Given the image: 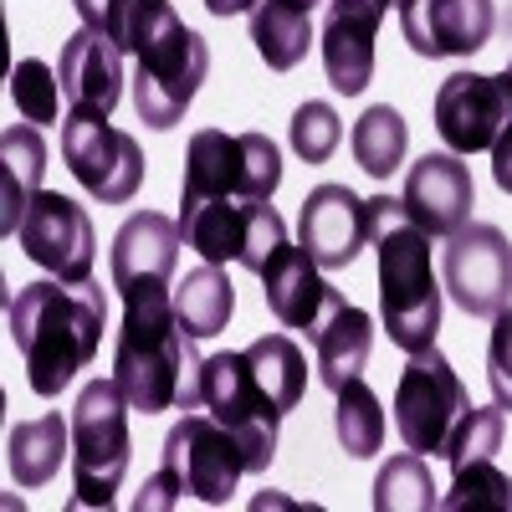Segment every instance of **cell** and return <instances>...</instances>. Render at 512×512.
I'll return each mask as SVG.
<instances>
[{
  "label": "cell",
  "instance_id": "6da1fadb",
  "mask_svg": "<svg viewBox=\"0 0 512 512\" xmlns=\"http://www.w3.org/2000/svg\"><path fill=\"white\" fill-rule=\"evenodd\" d=\"M108 303L103 287L88 282H26L11 297V338L26 359V384L41 400H57L103 349Z\"/></svg>",
  "mask_w": 512,
  "mask_h": 512
},
{
  "label": "cell",
  "instance_id": "7a4b0ae2",
  "mask_svg": "<svg viewBox=\"0 0 512 512\" xmlns=\"http://www.w3.org/2000/svg\"><path fill=\"white\" fill-rule=\"evenodd\" d=\"M200 369L195 338L185 333L175 313V292H154L123 303V323L113 338V379L128 395V405L159 415V410H195L200 395Z\"/></svg>",
  "mask_w": 512,
  "mask_h": 512
},
{
  "label": "cell",
  "instance_id": "3957f363",
  "mask_svg": "<svg viewBox=\"0 0 512 512\" xmlns=\"http://www.w3.org/2000/svg\"><path fill=\"white\" fill-rule=\"evenodd\" d=\"M369 246L379 256V318L390 344L420 354L441 333V277L425 236L395 195H369Z\"/></svg>",
  "mask_w": 512,
  "mask_h": 512
},
{
  "label": "cell",
  "instance_id": "277c9868",
  "mask_svg": "<svg viewBox=\"0 0 512 512\" xmlns=\"http://www.w3.org/2000/svg\"><path fill=\"white\" fill-rule=\"evenodd\" d=\"M246 472L251 466H246L241 441L226 431L216 415H185L175 431L164 436V461H159V472L149 477V487L134 497V507L139 512L175 507L185 492L210 502V507H226Z\"/></svg>",
  "mask_w": 512,
  "mask_h": 512
},
{
  "label": "cell",
  "instance_id": "5b68a950",
  "mask_svg": "<svg viewBox=\"0 0 512 512\" xmlns=\"http://www.w3.org/2000/svg\"><path fill=\"white\" fill-rule=\"evenodd\" d=\"M128 395L118 379H88L72 405V502L77 507H108L123 487V472L134 461L128 441Z\"/></svg>",
  "mask_w": 512,
  "mask_h": 512
},
{
  "label": "cell",
  "instance_id": "8992f818",
  "mask_svg": "<svg viewBox=\"0 0 512 512\" xmlns=\"http://www.w3.org/2000/svg\"><path fill=\"white\" fill-rule=\"evenodd\" d=\"M205 77H210V41L169 11L139 47V67H134L139 123L154 128V134H169L190 113Z\"/></svg>",
  "mask_w": 512,
  "mask_h": 512
},
{
  "label": "cell",
  "instance_id": "52a82bcc",
  "mask_svg": "<svg viewBox=\"0 0 512 512\" xmlns=\"http://www.w3.org/2000/svg\"><path fill=\"white\" fill-rule=\"evenodd\" d=\"M282 185V154L267 134H226L200 128L190 134L180 200H272Z\"/></svg>",
  "mask_w": 512,
  "mask_h": 512
},
{
  "label": "cell",
  "instance_id": "ba28073f",
  "mask_svg": "<svg viewBox=\"0 0 512 512\" xmlns=\"http://www.w3.org/2000/svg\"><path fill=\"white\" fill-rule=\"evenodd\" d=\"M180 236L210 267L241 262L246 272H262L272 251L287 246L272 200H180Z\"/></svg>",
  "mask_w": 512,
  "mask_h": 512
},
{
  "label": "cell",
  "instance_id": "9c48e42d",
  "mask_svg": "<svg viewBox=\"0 0 512 512\" xmlns=\"http://www.w3.org/2000/svg\"><path fill=\"white\" fill-rule=\"evenodd\" d=\"M466 410H472V395H466L451 359L436 344L410 354V364L400 369V384H395V431H400L405 451L441 456Z\"/></svg>",
  "mask_w": 512,
  "mask_h": 512
},
{
  "label": "cell",
  "instance_id": "30bf717a",
  "mask_svg": "<svg viewBox=\"0 0 512 512\" xmlns=\"http://www.w3.org/2000/svg\"><path fill=\"white\" fill-rule=\"evenodd\" d=\"M200 395H205V410L241 441L251 472H267L277 456V436H282V405L251 374L246 349L241 354H210L200 369Z\"/></svg>",
  "mask_w": 512,
  "mask_h": 512
},
{
  "label": "cell",
  "instance_id": "8fae6325",
  "mask_svg": "<svg viewBox=\"0 0 512 512\" xmlns=\"http://www.w3.org/2000/svg\"><path fill=\"white\" fill-rule=\"evenodd\" d=\"M62 159L72 169V180L103 205H128L144 190V149L134 134L108 123V113H67L62 123Z\"/></svg>",
  "mask_w": 512,
  "mask_h": 512
},
{
  "label": "cell",
  "instance_id": "7c38bea8",
  "mask_svg": "<svg viewBox=\"0 0 512 512\" xmlns=\"http://www.w3.org/2000/svg\"><path fill=\"white\" fill-rule=\"evenodd\" d=\"M441 282L466 318H497L512 303V241L492 221H466L446 236Z\"/></svg>",
  "mask_w": 512,
  "mask_h": 512
},
{
  "label": "cell",
  "instance_id": "4fadbf2b",
  "mask_svg": "<svg viewBox=\"0 0 512 512\" xmlns=\"http://www.w3.org/2000/svg\"><path fill=\"white\" fill-rule=\"evenodd\" d=\"M21 251L41 272H52L62 282H88L93 277V256H98V236H93V221L72 195H57V190H41L26 210V221L16 231Z\"/></svg>",
  "mask_w": 512,
  "mask_h": 512
},
{
  "label": "cell",
  "instance_id": "5bb4252c",
  "mask_svg": "<svg viewBox=\"0 0 512 512\" xmlns=\"http://www.w3.org/2000/svg\"><path fill=\"white\" fill-rule=\"evenodd\" d=\"M436 134L451 154H482L497 144V134L507 128L512 108H507V88L502 77L487 72H451L436 88Z\"/></svg>",
  "mask_w": 512,
  "mask_h": 512
},
{
  "label": "cell",
  "instance_id": "9a60e30c",
  "mask_svg": "<svg viewBox=\"0 0 512 512\" xmlns=\"http://www.w3.org/2000/svg\"><path fill=\"white\" fill-rule=\"evenodd\" d=\"M180 221L159 216V210H139V216H128L113 236V287L123 303H134V297H154V292H169L175 282V267H180Z\"/></svg>",
  "mask_w": 512,
  "mask_h": 512
},
{
  "label": "cell",
  "instance_id": "2e32d148",
  "mask_svg": "<svg viewBox=\"0 0 512 512\" xmlns=\"http://www.w3.org/2000/svg\"><path fill=\"white\" fill-rule=\"evenodd\" d=\"M492 0H400V31L415 57H472L492 41Z\"/></svg>",
  "mask_w": 512,
  "mask_h": 512
},
{
  "label": "cell",
  "instance_id": "e0dca14e",
  "mask_svg": "<svg viewBox=\"0 0 512 512\" xmlns=\"http://www.w3.org/2000/svg\"><path fill=\"white\" fill-rule=\"evenodd\" d=\"M405 216L425 231V236H451L472 221V205H477V185H472V169L461 164V154L441 149V154H420L405 175L400 190Z\"/></svg>",
  "mask_w": 512,
  "mask_h": 512
},
{
  "label": "cell",
  "instance_id": "ac0fdd59",
  "mask_svg": "<svg viewBox=\"0 0 512 512\" xmlns=\"http://www.w3.org/2000/svg\"><path fill=\"white\" fill-rule=\"evenodd\" d=\"M262 277V297H267V308L282 328H297V333H318L338 308H344V292L328 287L318 262L308 256V246H277L272 251V262L256 272Z\"/></svg>",
  "mask_w": 512,
  "mask_h": 512
},
{
  "label": "cell",
  "instance_id": "d6986e66",
  "mask_svg": "<svg viewBox=\"0 0 512 512\" xmlns=\"http://www.w3.org/2000/svg\"><path fill=\"white\" fill-rule=\"evenodd\" d=\"M384 6L379 0H328L323 6V72L333 82V93L359 98L374 77V41H379Z\"/></svg>",
  "mask_w": 512,
  "mask_h": 512
},
{
  "label": "cell",
  "instance_id": "ffe728a7",
  "mask_svg": "<svg viewBox=\"0 0 512 512\" xmlns=\"http://www.w3.org/2000/svg\"><path fill=\"white\" fill-rule=\"evenodd\" d=\"M308 256L318 267L338 272L369 246V200H359L349 185H318L303 200V221H297Z\"/></svg>",
  "mask_w": 512,
  "mask_h": 512
},
{
  "label": "cell",
  "instance_id": "44dd1931",
  "mask_svg": "<svg viewBox=\"0 0 512 512\" xmlns=\"http://www.w3.org/2000/svg\"><path fill=\"white\" fill-rule=\"evenodd\" d=\"M62 98L77 113H113L123 98V47L93 26H77L57 57Z\"/></svg>",
  "mask_w": 512,
  "mask_h": 512
},
{
  "label": "cell",
  "instance_id": "7402d4cb",
  "mask_svg": "<svg viewBox=\"0 0 512 512\" xmlns=\"http://www.w3.org/2000/svg\"><path fill=\"white\" fill-rule=\"evenodd\" d=\"M41 175H47V144H41L36 123L31 128H6L0 134V226H6V236L21 231L31 200L41 195Z\"/></svg>",
  "mask_w": 512,
  "mask_h": 512
},
{
  "label": "cell",
  "instance_id": "603a6c76",
  "mask_svg": "<svg viewBox=\"0 0 512 512\" xmlns=\"http://www.w3.org/2000/svg\"><path fill=\"white\" fill-rule=\"evenodd\" d=\"M313 354H318V384L323 390H344L349 379H359L364 374V364H369V349H374V318L364 313V308H354V303H344L338 308L313 338Z\"/></svg>",
  "mask_w": 512,
  "mask_h": 512
},
{
  "label": "cell",
  "instance_id": "cb8c5ba5",
  "mask_svg": "<svg viewBox=\"0 0 512 512\" xmlns=\"http://www.w3.org/2000/svg\"><path fill=\"white\" fill-rule=\"evenodd\" d=\"M67 451H72V420H62L57 410L36 415V420H21L11 431V441H6V461H11L16 487H26V492L47 487L62 472Z\"/></svg>",
  "mask_w": 512,
  "mask_h": 512
},
{
  "label": "cell",
  "instance_id": "d4e9b609",
  "mask_svg": "<svg viewBox=\"0 0 512 512\" xmlns=\"http://www.w3.org/2000/svg\"><path fill=\"white\" fill-rule=\"evenodd\" d=\"M251 41H256V52H262V62L272 72H292L297 62L308 57V47L318 36H313V16L308 11L287 6V0H256Z\"/></svg>",
  "mask_w": 512,
  "mask_h": 512
},
{
  "label": "cell",
  "instance_id": "484cf974",
  "mask_svg": "<svg viewBox=\"0 0 512 512\" xmlns=\"http://www.w3.org/2000/svg\"><path fill=\"white\" fill-rule=\"evenodd\" d=\"M175 313H180V323H185V333L190 338H216V333H226V323H231V313H236V287H231V277L221 272V267H195V272H185V282L175 287Z\"/></svg>",
  "mask_w": 512,
  "mask_h": 512
},
{
  "label": "cell",
  "instance_id": "4316f807",
  "mask_svg": "<svg viewBox=\"0 0 512 512\" xmlns=\"http://www.w3.org/2000/svg\"><path fill=\"white\" fill-rule=\"evenodd\" d=\"M349 149L359 159V169L369 180H390L395 169L405 164V149H410V123L400 118V108L390 103H374L349 134Z\"/></svg>",
  "mask_w": 512,
  "mask_h": 512
},
{
  "label": "cell",
  "instance_id": "83f0119b",
  "mask_svg": "<svg viewBox=\"0 0 512 512\" xmlns=\"http://www.w3.org/2000/svg\"><path fill=\"white\" fill-rule=\"evenodd\" d=\"M246 364H251L256 379H262V390L282 405V415L297 410V400H303V390H308V354L297 349L287 333L251 338V344H246Z\"/></svg>",
  "mask_w": 512,
  "mask_h": 512
},
{
  "label": "cell",
  "instance_id": "f1b7e54d",
  "mask_svg": "<svg viewBox=\"0 0 512 512\" xmlns=\"http://www.w3.org/2000/svg\"><path fill=\"white\" fill-rule=\"evenodd\" d=\"M77 6V16H82V26H93V31H103L108 41H118L123 52H134L139 57V47L149 41V31L175 11L169 0H72Z\"/></svg>",
  "mask_w": 512,
  "mask_h": 512
},
{
  "label": "cell",
  "instance_id": "f546056e",
  "mask_svg": "<svg viewBox=\"0 0 512 512\" xmlns=\"http://www.w3.org/2000/svg\"><path fill=\"white\" fill-rule=\"evenodd\" d=\"M333 431H338V446H344L354 461L379 456V446H384V410H379V395L364 384V374L349 379L344 390H338Z\"/></svg>",
  "mask_w": 512,
  "mask_h": 512
},
{
  "label": "cell",
  "instance_id": "4dcf8cb0",
  "mask_svg": "<svg viewBox=\"0 0 512 512\" xmlns=\"http://www.w3.org/2000/svg\"><path fill=\"white\" fill-rule=\"evenodd\" d=\"M374 507L379 512H431V507H441L436 482H431V466H425L420 451H400V456H390L379 466Z\"/></svg>",
  "mask_w": 512,
  "mask_h": 512
},
{
  "label": "cell",
  "instance_id": "1f68e13d",
  "mask_svg": "<svg viewBox=\"0 0 512 512\" xmlns=\"http://www.w3.org/2000/svg\"><path fill=\"white\" fill-rule=\"evenodd\" d=\"M441 512H512V477L497 472L492 456L456 466V482L441 497Z\"/></svg>",
  "mask_w": 512,
  "mask_h": 512
},
{
  "label": "cell",
  "instance_id": "d6a6232c",
  "mask_svg": "<svg viewBox=\"0 0 512 512\" xmlns=\"http://www.w3.org/2000/svg\"><path fill=\"white\" fill-rule=\"evenodd\" d=\"M11 103L21 108L26 123H57L62 118V82L57 67H47L41 57H21L11 67Z\"/></svg>",
  "mask_w": 512,
  "mask_h": 512
},
{
  "label": "cell",
  "instance_id": "836d02e7",
  "mask_svg": "<svg viewBox=\"0 0 512 512\" xmlns=\"http://www.w3.org/2000/svg\"><path fill=\"white\" fill-rule=\"evenodd\" d=\"M502 425H507V410L492 400L487 410H466L461 415V425L451 431V441H446V461H451V472L456 466H466V461H482V456H497V446H502Z\"/></svg>",
  "mask_w": 512,
  "mask_h": 512
},
{
  "label": "cell",
  "instance_id": "e575fe53",
  "mask_svg": "<svg viewBox=\"0 0 512 512\" xmlns=\"http://www.w3.org/2000/svg\"><path fill=\"white\" fill-rule=\"evenodd\" d=\"M338 139H344V123H338L333 103L308 98L303 108L292 113V149H297V159H303V164H328L333 149H338Z\"/></svg>",
  "mask_w": 512,
  "mask_h": 512
},
{
  "label": "cell",
  "instance_id": "d590c367",
  "mask_svg": "<svg viewBox=\"0 0 512 512\" xmlns=\"http://www.w3.org/2000/svg\"><path fill=\"white\" fill-rule=\"evenodd\" d=\"M487 384H492V400L512 415V303L492 318V338H487Z\"/></svg>",
  "mask_w": 512,
  "mask_h": 512
},
{
  "label": "cell",
  "instance_id": "8d00e7d4",
  "mask_svg": "<svg viewBox=\"0 0 512 512\" xmlns=\"http://www.w3.org/2000/svg\"><path fill=\"white\" fill-rule=\"evenodd\" d=\"M492 180H497L502 195H512V123L502 128L497 144H492Z\"/></svg>",
  "mask_w": 512,
  "mask_h": 512
},
{
  "label": "cell",
  "instance_id": "74e56055",
  "mask_svg": "<svg viewBox=\"0 0 512 512\" xmlns=\"http://www.w3.org/2000/svg\"><path fill=\"white\" fill-rule=\"evenodd\" d=\"M205 11L226 21V16H246V11H256V0H205Z\"/></svg>",
  "mask_w": 512,
  "mask_h": 512
},
{
  "label": "cell",
  "instance_id": "f35d334b",
  "mask_svg": "<svg viewBox=\"0 0 512 512\" xmlns=\"http://www.w3.org/2000/svg\"><path fill=\"white\" fill-rule=\"evenodd\" d=\"M287 6H297V11H308V16H313L318 6H328V0H287Z\"/></svg>",
  "mask_w": 512,
  "mask_h": 512
},
{
  "label": "cell",
  "instance_id": "ab89813d",
  "mask_svg": "<svg viewBox=\"0 0 512 512\" xmlns=\"http://www.w3.org/2000/svg\"><path fill=\"white\" fill-rule=\"evenodd\" d=\"M379 6H384V11H390V6H400V0H379Z\"/></svg>",
  "mask_w": 512,
  "mask_h": 512
}]
</instances>
